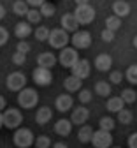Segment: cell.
<instances>
[{
	"mask_svg": "<svg viewBox=\"0 0 137 148\" xmlns=\"http://www.w3.org/2000/svg\"><path fill=\"white\" fill-rule=\"evenodd\" d=\"M106 108L111 113H120L121 109H125V102L121 97H109L107 102H106Z\"/></svg>",
	"mask_w": 137,
	"mask_h": 148,
	"instance_id": "cell-21",
	"label": "cell"
},
{
	"mask_svg": "<svg viewBox=\"0 0 137 148\" xmlns=\"http://www.w3.org/2000/svg\"><path fill=\"white\" fill-rule=\"evenodd\" d=\"M77 60H79V55H77L76 48H63L60 51V55H58V62L63 67H69V69H72Z\"/></svg>",
	"mask_w": 137,
	"mask_h": 148,
	"instance_id": "cell-8",
	"label": "cell"
},
{
	"mask_svg": "<svg viewBox=\"0 0 137 148\" xmlns=\"http://www.w3.org/2000/svg\"><path fill=\"white\" fill-rule=\"evenodd\" d=\"M60 23H62V28H63L65 32H72V34H76L77 30H79V23H77L74 12H67V14H63Z\"/></svg>",
	"mask_w": 137,
	"mask_h": 148,
	"instance_id": "cell-14",
	"label": "cell"
},
{
	"mask_svg": "<svg viewBox=\"0 0 137 148\" xmlns=\"http://www.w3.org/2000/svg\"><path fill=\"white\" fill-rule=\"evenodd\" d=\"M16 51H18V53L27 55V53L30 51V44H28L27 41H19V42H18V46H16Z\"/></svg>",
	"mask_w": 137,
	"mask_h": 148,
	"instance_id": "cell-39",
	"label": "cell"
},
{
	"mask_svg": "<svg viewBox=\"0 0 137 148\" xmlns=\"http://www.w3.org/2000/svg\"><path fill=\"white\" fill-rule=\"evenodd\" d=\"M49 34H51V30L48 27H37V30L33 32L37 41H48L49 39Z\"/></svg>",
	"mask_w": 137,
	"mask_h": 148,
	"instance_id": "cell-30",
	"label": "cell"
},
{
	"mask_svg": "<svg viewBox=\"0 0 137 148\" xmlns=\"http://www.w3.org/2000/svg\"><path fill=\"white\" fill-rule=\"evenodd\" d=\"M121 79H123V74H121L120 71H111V74H109V83H112V85H120Z\"/></svg>",
	"mask_w": 137,
	"mask_h": 148,
	"instance_id": "cell-35",
	"label": "cell"
},
{
	"mask_svg": "<svg viewBox=\"0 0 137 148\" xmlns=\"http://www.w3.org/2000/svg\"><path fill=\"white\" fill-rule=\"evenodd\" d=\"M132 44H134V48H135V49H137V35H135V37H134V41H132Z\"/></svg>",
	"mask_w": 137,
	"mask_h": 148,
	"instance_id": "cell-47",
	"label": "cell"
},
{
	"mask_svg": "<svg viewBox=\"0 0 137 148\" xmlns=\"http://www.w3.org/2000/svg\"><path fill=\"white\" fill-rule=\"evenodd\" d=\"M93 129L90 127V125H83L81 129H79V132H77V139H79V143H91V139H93Z\"/></svg>",
	"mask_w": 137,
	"mask_h": 148,
	"instance_id": "cell-23",
	"label": "cell"
},
{
	"mask_svg": "<svg viewBox=\"0 0 137 148\" xmlns=\"http://www.w3.org/2000/svg\"><path fill=\"white\" fill-rule=\"evenodd\" d=\"M74 2L77 5H86V4H90V0H74Z\"/></svg>",
	"mask_w": 137,
	"mask_h": 148,
	"instance_id": "cell-46",
	"label": "cell"
},
{
	"mask_svg": "<svg viewBox=\"0 0 137 148\" xmlns=\"http://www.w3.org/2000/svg\"><path fill=\"white\" fill-rule=\"evenodd\" d=\"M18 102H19V106L25 108V109L35 108L37 102H39V94H37V90H35V88H30V86H25V88L18 94Z\"/></svg>",
	"mask_w": 137,
	"mask_h": 148,
	"instance_id": "cell-1",
	"label": "cell"
},
{
	"mask_svg": "<svg viewBox=\"0 0 137 148\" xmlns=\"http://www.w3.org/2000/svg\"><path fill=\"white\" fill-rule=\"evenodd\" d=\"M112 65V58H111V55L107 53H100V55H97V58H95V67L99 69L100 72H106L109 71Z\"/></svg>",
	"mask_w": 137,
	"mask_h": 148,
	"instance_id": "cell-17",
	"label": "cell"
},
{
	"mask_svg": "<svg viewBox=\"0 0 137 148\" xmlns=\"http://www.w3.org/2000/svg\"><path fill=\"white\" fill-rule=\"evenodd\" d=\"M32 78H33V83L39 85V86H49L51 81H53V72L49 69L37 67V69H33Z\"/></svg>",
	"mask_w": 137,
	"mask_h": 148,
	"instance_id": "cell-9",
	"label": "cell"
},
{
	"mask_svg": "<svg viewBox=\"0 0 137 148\" xmlns=\"http://www.w3.org/2000/svg\"><path fill=\"white\" fill-rule=\"evenodd\" d=\"M28 11L30 9H28V4L25 2V0H16V2L12 4V12L18 14V16H27Z\"/></svg>",
	"mask_w": 137,
	"mask_h": 148,
	"instance_id": "cell-26",
	"label": "cell"
},
{
	"mask_svg": "<svg viewBox=\"0 0 137 148\" xmlns=\"http://www.w3.org/2000/svg\"><path fill=\"white\" fill-rule=\"evenodd\" d=\"M41 18H42V14H41V11H39V9H33V7H32V9L27 12V20H28L30 25L39 23V21H41Z\"/></svg>",
	"mask_w": 137,
	"mask_h": 148,
	"instance_id": "cell-31",
	"label": "cell"
},
{
	"mask_svg": "<svg viewBox=\"0 0 137 148\" xmlns=\"http://www.w3.org/2000/svg\"><path fill=\"white\" fill-rule=\"evenodd\" d=\"M53 148H69V146H67L63 141H58V143H55V145H53Z\"/></svg>",
	"mask_w": 137,
	"mask_h": 148,
	"instance_id": "cell-44",
	"label": "cell"
},
{
	"mask_svg": "<svg viewBox=\"0 0 137 148\" xmlns=\"http://www.w3.org/2000/svg\"><path fill=\"white\" fill-rule=\"evenodd\" d=\"M2 116H4V127H7V129H19V125H21V122H23L21 111L16 109V108L5 109L2 113Z\"/></svg>",
	"mask_w": 137,
	"mask_h": 148,
	"instance_id": "cell-4",
	"label": "cell"
},
{
	"mask_svg": "<svg viewBox=\"0 0 137 148\" xmlns=\"http://www.w3.org/2000/svg\"><path fill=\"white\" fill-rule=\"evenodd\" d=\"M4 125V116H2V113H0V127Z\"/></svg>",
	"mask_w": 137,
	"mask_h": 148,
	"instance_id": "cell-48",
	"label": "cell"
},
{
	"mask_svg": "<svg viewBox=\"0 0 137 148\" xmlns=\"http://www.w3.org/2000/svg\"><path fill=\"white\" fill-rule=\"evenodd\" d=\"M112 12L118 18H127L130 14V4L125 0H116V2H112Z\"/></svg>",
	"mask_w": 137,
	"mask_h": 148,
	"instance_id": "cell-18",
	"label": "cell"
},
{
	"mask_svg": "<svg viewBox=\"0 0 137 148\" xmlns=\"http://www.w3.org/2000/svg\"><path fill=\"white\" fill-rule=\"evenodd\" d=\"M81 85H83V81L79 78L72 76V74H70L69 78H65V81H63V86H65V90L69 92V94H72V92H79Z\"/></svg>",
	"mask_w": 137,
	"mask_h": 148,
	"instance_id": "cell-22",
	"label": "cell"
},
{
	"mask_svg": "<svg viewBox=\"0 0 137 148\" xmlns=\"http://www.w3.org/2000/svg\"><path fill=\"white\" fill-rule=\"evenodd\" d=\"M91 145L95 148H111L112 145V136L111 132H106V131H95L93 132V139H91Z\"/></svg>",
	"mask_w": 137,
	"mask_h": 148,
	"instance_id": "cell-10",
	"label": "cell"
},
{
	"mask_svg": "<svg viewBox=\"0 0 137 148\" xmlns=\"http://www.w3.org/2000/svg\"><path fill=\"white\" fill-rule=\"evenodd\" d=\"M70 71H72V76L79 78V79L83 81V79H86V78L90 76V72H91V65H90V62H88L86 58H79V60L76 62V65H74Z\"/></svg>",
	"mask_w": 137,
	"mask_h": 148,
	"instance_id": "cell-11",
	"label": "cell"
},
{
	"mask_svg": "<svg viewBox=\"0 0 137 148\" xmlns=\"http://www.w3.org/2000/svg\"><path fill=\"white\" fill-rule=\"evenodd\" d=\"M70 42L76 49H88L91 46V34L88 30H77L76 34H72Z\"/></svg>",
	"mask_w": 137,
	"mask_h": 148,
	"instance_id": "cell-7",
	"label": "cell"
},
{
	"mask_svg": "<svg viewBox=\"0 0 137 148\" xmlns=\"http://www.w3.org/2000/svg\"><path fill=\"white\" fill-rule=\"evenodd\" d=\"M111 148H120V146H111Z\"/></svg>",
	"mask_w": 137,
	"mask_h": 148,
	"instance_id": "cell-49",
	"label": "cell"
},
{
	"mask_svg": "<svg viewBox=\"0 0 137 148\" xmlns=\"http://www.w3.org/2000/svg\"><path fill=\"white\" fill-rule=\"evenodd\" d=\"M25 2H27L28 5H32L33 9H37V7H41V5L46 2V0H25Z\"/></svg>",
	"mask_w": 137,
	"mask_h": 148,
	"instance_id": "cell-42",
	"label": "cell"
},
{
	"mask_svg": "<svg viewBox=\"0 0 137 148\" xmlns=\"http://www.w3.org/2000/svg\"><path fill=\"white\" fill-rule=\"evenodd\" d=\"M74 16L79 25H90L93 20H95V9L93 5L86 4V5H77L76 11H74Z\"/></svg>",
	"mask_w": 137,
	"mask_h": 148,
	"instance_id": "cell-5",
	"label": "cell"
},
{
	"mask_svg": "<svg viewBox=\"0 0 137 148\" xmlns=\"http://www.w3.org/2000/svg\"><path fill=\"white\" fill-rule=\"evenodd\" d=\"M128 148H137V132L130 134V138H128Z\"/></svg>",
	"mask_w": 137,
	"mask_h": 148,
	"instance_id": "cell-41",
	"label": "cell"
},
{
	"mask_svg": "<svg viewBox=\"0 0 137 148\" xmlns=\"http://www.w3.org/2000/svg\"><path fill=\"white\" fill-rule=\"evenodd\" d=\"M79 102L81 104H88L90 101H91V92L90 90H86V88H83V90H79Z\"/></svg>",
	"mask_w": 137,
	"mask_h": 148,
	"instance_id": "cell-36",
	"label": "cell"
},
{
	"mask_svg": "<svg viewBox=\"0 0 137 148\" xmlns=\"http://www.w3.org/2000/svg\"><path fill=\"white\" fill-rule=\"evenodd\" d=\"M100 37H102V41H104V42H112V41H114V37H116V32L106 28V30H102Z\"/></svg>",
	"mask_w": 137,
	"mask_h": 148,
	"instance_id": "cell-37",
	"label": "cell"
},
{
	"mask_svg": "<svg viewBox=\"0 0 137 148\" xmlns=\"http://www.w3.org/2000/svg\"><path fill=\"white\" fill-rule=\"evenodd\" d=\"M51 118H53V111H51L49 106H41V108L37 109V113H35V122H37L39 125L48 123Z\"/></svg>",
	"mask_w": 137,
	"mask_h": 148,
	"instance_id": "cell-19",
	"label": "cell"
},
{
	"mask_svg": "<svg viewBox=\"0 0 137 148\" xmlns=\"http://www.w3.org/2000/svg\"><path fill=\"white\" fill-rule=\"evenodd\" d=\"M4 18H5V7L0 4V20H4Z\"/></svg>",
	"mask_w": 137,
	"mask_h": 148,
	"instance_id": "cell-45",
	"label": "cell"
},
{
	"mask_svg": "<svg viewBox=\"0 0 137 148\" xmlns=\"http://www.w3.org/2000/svg\"><path fill=\"white\" fill-rule=\"evenodd\" d=\"M72 106H74V99H72L70 94H62L55 101V108L60 111V113H67L69 109H72Z\"/></svg>",
	"mask_w": 137,
	"mask_h": 148,
	"instance_id": "cell-13",
	"label": "cell"
},
{
	"mask_svg": "<svg viewBox=\"0 0 137 148\" xmlns=\"http://www.w3.org/2000/svg\"><path fill=\"white\" fill-rule=\"evenodd\" d=\"M120 97L123 99V102H125V104H134V102H135V99H137V92H135L134 88H125V90H121Z\"/></svg>",
	"mask_w": 137,
	"mask_h": 148,
	"instance_id": "cell-28",
	"label": "cell"
},
{
	"mask_svg": "<svg viewBox=\"0 0 137 148\" xmlns=\"http://www.w3.org/2000/svg\"><path fill=\"white\" fill-rule=\"evenodd\" d=\"M5 85H7V88L11 92H18V94H19V92L27 86V76L23 72H19V71H14V72H11L7 76Z\"/></svg>",
	"mask_w": 137,
	"mask_h": 148,
	"instance_id": "cell-6",
	"label": "cell"
},
{
	"mask_svg": "<svg viewBox=\"0 0 137 148\" xmlns=\"http://www.w3.org/2000/svg\"><path fill=\"white\" fill-rule=\"evenodd\" d=\"M56 57L53 53H49V51H44V53H41L37 57V65L39 67H42V69H51V67H55L56 65Z\"/></svg>",
	"mask_w": 137,
	"mask_h": 148,
	"instance_id": "cell-15",
	"label": "cell"
},
{
	"mask_svg": "<svg viewBox=\"0 0 137 148\" xmlns=\"http://www.w3.org/2000/svg\"><path fill=\"white\" fill-rule=\"evenodd\" d=\"M95 92L99 97H109L111 95V83L107 81H97L95 83Z\"/></svg>",
	"mask_w": 137,
	"mask_h": 148,
	"instance_id": "cell-24",
	"label": "cell"
},
{
	"mask_svg": "<svg viewBox=\"0 0 137 148\" xmlns=\"http://www.w3.org/2000/svg\"><path fill=\"white\" fill-rule=\"evenodd\" d=\"M14 145L18 148H28L35 143V138H33V132L30 131V129L27 127H19L16 129V132H14Z\"/></svg>",
	"mask_w": 137,
	"mask_h": 148,
	"instance_id": "cell-2",
	"label": "cell"
},
{
	"mask_svg": "<svg viewBox=\"0 0 137 148\" xmlns=\"http://www.w3.org/2000/svg\"><path fill=\"white\" fill-rule=\"evenodd\" d=\"M116 127V122L112 116H102L99 120V129L100 131H106V132H112V129Z\"/></svg>",
	"mask_w": 137,
	"mask_h": 148,
	"instance_id": "cell-25",
	"label": "cell"
},
{
	"mask_svg": "<svg viewBox=\"0 0 137 148\" xmlns=\"http://www.w3.org/2000/svg\"><path fill=\"white\" fill-rule=\"evenodd\" d=\"M120 27H121V18L114 16V14H111V16H107V18H106V28H107V30L116 32Z\"/></svg>",
	"mask_w": 137,
	"mask_h": 148,
	"instance_id": "cell-27",
	"label": "cell"
},
{
	"mask_svg": "<svg viewBox=\"0 0 137 148\" xmlns=\"http://www.w3.org/2000/svg\"><path fill=\"white\" fill-rule=\"evenodd\" d=\"M35 148H49L51 146V139L48 138V136H39V138H35Z\"/></svg>",
	"mask_w": 137,
	"mask_h": 148,
	"instance_id": "cell-34",
	"label": "cell"
},
{
	"mask_svg": "<svg viewBox=\"0 0 137 148\" xmlns=\"http://www.w3.org/2000/svg\"><path fill=\"white\" fill-rule=\"evenodd\" d=\"M69 41H70L69 39V34L63 28H53L51 34H49V39H48L49 46L55 48V49H63V48H67Z\"/></svg>",
	"mask_w": 137,
	"mask_h": 148,
	"instance_id": "cell-3",
	"label": "cell"
},
{
	"mask_svg": "<svg viewBox=\"0 0 137 148\" xmlns=\"http://www.w3.org/2000/svg\"><path fill=\"white\" fill-rule=\"evenodd\" d=\"M132 120H134L132 111H128V109H121L120 113H118V122H120V123L128 125V123H132Z\"/></svg>",
	"mask_w": 137,
	"mask_h": 148,
	"instance_id": "cell-32",
	"label": "cell"
},
{
	"mask_svg": "<svg viewBox=\"0 0 137 148\" xmlns=\"http://www.w3.org/2000/svg\"><path fill=\"white\" fill-rule=\"evenodd\" d=\"M88 118H90V111H88L83 104L72 109V115H70V122H72V123L81 125V127H83V125L88 122Z\"/></svg>",
	"mask_w": 137,
	"mask_h": 148,
	"instance_id": "cell-12",
	"label": "cell"
},
{
	"mask_svg": "<svg viewBox=\"0 0 137 148\" xmlns=\"http://www.w3.org/2000/svg\"><path fill=\"white\" fill-rule=\"evenodd\" d=\"M32 34V27L28 21H19L16 27H14V35L18 39H27V37Z\"/></svg>",
	"mask_w": 137,
	"mask_h": 148,
	"instance_id": "cell-20",
	"label": "cell"
},
{
	"mask_svg": "<svg viewBox=\"0 0 137 148\" xmlns=\"http://www.w3.org/2000/svg\"><path fill=\"white\" fill-rule=\"evenodd\" d=\"M39 11H41L42 18H51V16L56 12V7H55L51 2H44V4L41 5V9H39Z\"/></svg>",
	"mask_w": 137,
	"mask_h": 148,
	"instance_id": "cell-33",
	"label": "cell"
},
{
	"mask_svg": "<svg viewBox=\"0 0 137 148\" xmlns=\"http://www.w3.org/2000/svg\"><path fill=\"white\" fill-rule=\"evenodd\" d=\"M112 2H116V0H112Z\"/></svg>",
	"mask_w": 137,
	"mask_h": 148,
	"instance_id": "cell-50",
	"label": "cell"
},
{
	"mask_svg": "<svg viewBox=\"0 0 137 148\" xmlns=\"http://www.w3.org/2000/svg\"><path fill=\"white\" fill-rule=\"evenodd\" d=\"M5 108H7V101H5L4 95H0V111H4Z\"/></svg>",
	"mask_w": 137,
	"mask_h": 148,
	"instance_id": "cell-43",
	"label": "cell"
},
{
	"mask_svg": "<svg viewBox=\"0 0 137 148\" xmlns=\"http://www.w3.org/2000/svg\"><path fill=\"white\" fill-rule=\"evenodd\" d=\"M25 62H27V55L18 53V51L12 55V64H14V65H23Z\"/></svg>",
	"mask_w": 137,
	"mask_h": 148,
	"instance_id": "cell-38",
	"label": "cell"
},
{
	"mask_svg": "<svg viewBox=\"0 0 137 148\" xmlns=\"http://www.w3.org/2000/svg\"><path fill=\"white\" fill-rule=\"evenodd\" d=\"M55 132H56L58 136H62V138L69 136V134L72 132V122L67 120V118L56 120V123H55Z\"/></svg>",
	"mask_w": 137,
	"mask_h": 148,
	"instance_id": "cell-16",
	"label": "cell"
},
{
	"mask_svg": "<svg viewBox=\"0 0 137 148\" xmlns=\"http://www.w3.org/2000/svg\"><path fill=\"white\" fill-rule=\"evenodd\" d=\"M125 78H127V81H128V83H132V85H137V64H132V65L127 69V72H125Z\"/></svg>",
	"mask_w": 137,
	"mask_h": 148,
	"instance_id": "cell-29",
	"label": "cell"
},
{
	"mask_svg": "<svg viewBox=\"0 0 137 148\" xmlns=\"http://www.w3.org/2000/svg\"><path fill=\"white\" fill-rule=\"evenodd\" d=\"M7 41H9V32L4 27H0V46H5Z\"/></svg>",
	"mask_w": 137,
	"mask_h": 148,
	"instance_id": "cell-40",
	"label": "cell"
}]
</instances>
